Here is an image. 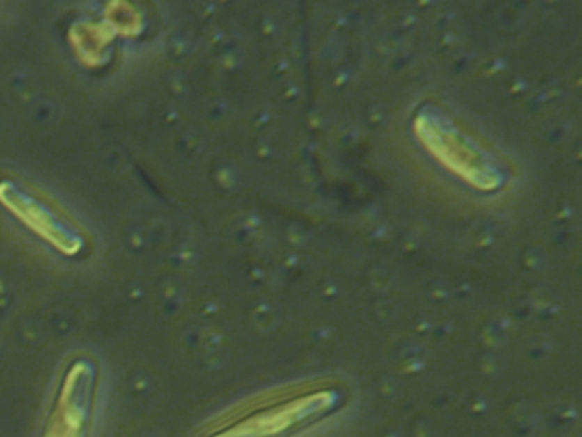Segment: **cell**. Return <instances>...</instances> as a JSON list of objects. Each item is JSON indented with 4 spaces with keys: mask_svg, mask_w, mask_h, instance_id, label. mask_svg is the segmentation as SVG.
<instances>
[{
    "mask_svg": "<svg viewBox=\"0 0 582 437\" xmlns=\"http://www.w3.org/2000/svg\"><path fill=\"white\" fill-rule=\"evenodd\" d=\"M93 408V379L84 365L74 367L63 383L43 437H88Z\"/></svg>",
    "mask_w": 582,
    "mask_h": 437,
    "instance_id": "6da1fadb",
    "label": "cell"
}]
</instances>
